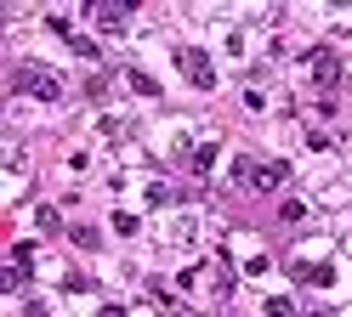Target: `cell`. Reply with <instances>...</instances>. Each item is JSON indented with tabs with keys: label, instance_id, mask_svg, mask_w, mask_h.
<instances>
[{
	"label": "cell",
	"instance_id": "cell-14",
	"mask_svg": "<svg viewBox=\"0 0 352 317\" xmlns=\"http://www.w3.org/2000/svg\"><path fill=\"white\" fill-rule=\"evenodd\" d=\"M267 317H290V301H267Z\"/></svg>",
	"mask_w": 352,
	"mask_h": 317
},
{
	"label": "cell",
	"instance_id": "cell-6",
	"mask_svg": "<svg viewBox=\"0 0 352 317\" xmlns=\"http://www.w3.org/2000/svg\"><path fill=\"white\" fill-rule=\"evenodd\" d=\"M188 165H193V176H205V170L216 165V142H205V148H193V158H188Z\"/></svg>",
	"mask_w": 352,
	"mask_h": 317
},
{
	"label": "cell",
	"instance_id": "cell-3",
	"mask_svg": "<svg viewBox=\"0 0 352 317\" xmlns=\"http://www.w3.org/2000/svg\"><path fill=\"white\" fill-rule=\"evenodd\" d=\"M284 176H290L284 158H273V165H250V187L256 193H273V187H284Z\"/></svg>",
	"mask_w": 352,
	"mask_h": 317
},
{
	"label": "cell",
	"instance_id": "cell-11",
	"mask_svg": "<svg viewBox=\"0 0 352 317\" xmlns=\"http://www.w3.org/2000/svg\"><path fill=\"white\" fill-rule=\"evenodd\" d=\"M69 45H74V51H80V57H91V62H97V40H85V34H74Z\"/></svg>",
	"mask_w": 352,
	"mask_h": 317
},
{
	"label": "cell",
	"instance_id": "cell-8",
	"mask_svg": "<svg viewBox=\"0 0 352 317\" xmlns=\"http://www.w3.org/2000/svg\"><path fill=\"white\" fill-rule=\"evenodd\" d=\"M125 85H131V91H142V97H160V85H153L148 74H137V68H131V74H125Z\"/></svg>",
	"mask_w": 352,
	"mask_h": 317
},
{
	"label": "cell",
	"instance_id": "cell-15",
	"mask_svg": "<svg viewBox=\"0 0 352 317\" xmlns=\"http://www.w3.org/2000/svg\"><path fill=\"white\" fill-rule=\"evenodd\" d=\"M97 317H125V312H120V306H102V312H97Z\"/></svg>",
	"mask_w": 352,
	"mask_h": 317
},
{
	"label": "cell",
	"instance_id": "cell-13",
	"mask_svg": "<svg viewBox=\"0 0 352 317\" xmlns=\"http://www.w3.org/2000/svg\"><path fill=\"white\" fill-rule=\"evenodd\" d=\"M80 249H97V233H91V226H74V233H69Z\"/></svg>",
	"mask_w": 352,
	"mask_h": 317
},
{
	"label": "cell",
	"instance_id": "cell-1",
	"mask_svg": "<svg viewBox=\"0 0 352 317\" xmlns=\"http://www.w3.org/2000/svg\"><path fill=\"white\" fill-rule=\"evenodd\" d=\"M12 91H23V97H40V102H57V97H63L57 74H46L40 62H17V68H12Z\"/></svg>",
	"mask_w": 352,
	"mask_h": 317
},
{
	"label": "cell",
	"instance_id": "cell-7",
	"mask_svg": "<svg viewBox=\"0 0 352 317\" xmlns=\"http://www.w3.org/2000/svg\"><path fill=\"white\" fill-rule=\"evenodd\" d=\"M29 266H34V244H17L12 249V272H23V278H29Z\"/></svg>",
	"mask_w": 352,
	"mask_h": 317
},
{
	"label": "cell",
	"instance_id": "cell-5",
	"mask_svg": "<svg viewBox=\"0 0 352 317\" xmlns=\"http://www.w3.org/2000/svg\"><path fill=\"white\" fill-rule=\"evenodd\" d=\"M137 12V6H91V17H97V29H125V17Z\"/></svg>",
	"mask_w": 352,
	"mask_h": 317
},
{
	"label": "cell",
	"instance_id": "cell-2",
	"mask_svg": "<svg viewBox=\"0 0 352 317\" xmlns=\"http://www.w3.org/2000/svg\"><path fill=\"white\" fill-rule=\"evenodd\" d=\"M307 74H313L318 85H336L341 80V57L324 51V45H313V51H307Z\"/></svg>",
	"mask_w": 352,
	"mask_h": 317
},
{
	"label": "cell",
	"instance_id": "cell-12",
	"mask_svg": "<svg viewBox=\"0 0 352 317\" xmlns=\"http://www.w3.org/2000/svg\"><path fill=\"white\" fill-rule=\"evenodd\" d=\"M114 233H125V238H131V233H137V215H131V210H120V215H114Z\"/></svg>",
	"mask_w": 352,
	"mask_h": 317
},
{
	"label": "cell",
	"instance_id": "cell-4",
	"mask_svg": "<svg viewBox=\"0 0 352 317\" xmlns=\"http://www.w3.org/2000/svg\"><path fill=\"white\" fill-rule=\"evenodd\" d=\"M182 68H188V80L199 85V91H210V85H216V68H210V57H205V51H182Z\"/></svg>",
	"mask_w": 352,
	"mask_h": 317
},
{
	"label": "cell",
	"instance_id": "cell-10",
	"mask_svg": "<svg viewBox=\"0 0 352 317\" xmlns=\"http://www.w3.org/2000/svg\"><path fill=\"white\" fill-rule=\"evenodd\" d=\"M34 221H40V226H46V233H57V226H63V215L52 210V204H40V210H34Z\"/></svg>",
	"mask_w": 352,
	"mask_h": 317
},
{
	"label": "cell",
	"instance_id": "cell-9",
	"mask_svg": "<svg viewBox=\"0 0 352 317\" xmlns=\"http://www.w3.org/2000/svg\"><path fill=\"white\" fill-rule=\"evenodd\" d=\"M301 215H307L301 198H284V204H278V221H301Z\"/></svg>",
	"mask_w": 352,
	"mask_h": 317
}]
</instances>
